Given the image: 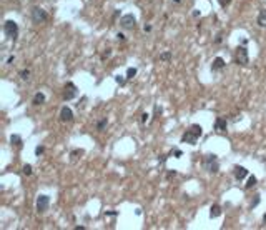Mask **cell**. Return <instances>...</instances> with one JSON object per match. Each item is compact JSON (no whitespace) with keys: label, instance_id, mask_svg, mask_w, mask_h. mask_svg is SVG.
<instances>
[{"label":"cell","instance_id":"6da1fadb","mask_svg":"<svg viewBox=\"0 0 266 230\" xmlns=\"http://www.w3.org/2000/svg\"><path fill=\"white\" fill-rule=\"evenodd\" d=\"M201 135H203V128H201V125L195 123V125H191V127L183 133L181 142H183V143H190V145H195V143L198 142V138L201 137Z\"/></svg>","mask_w":266,"mask_h":230},{"label":"cell","instance_id":"7a4b0ae2","mask_svg":"<svg viewBox=\"0 0 266 230\" xmlns=\"http://www.w3.org/2000/svg\"><path fill=\"white\" fill-rule=\"evenodd\" d=\"M4 32H5V35L8 37V38L15 40L17 35H18V25H17L13 20H7L5 23H4Z\"/></svg>","mask_w":266,"mask_h":230},{"label":"cell","instance_id":"3957f363","mask_svg":"<svg viewBox=\"0 0 266 230\" xmlns=\"http://www.w3.org/2000/svg\"><path fill=\"white\" fill-rule=\"evenodd\" d=\"M47 19H48V15H47V12L43 9H40V7H33L32 9V22L33 23H43Z\"/></svg>","mask_w":266,"mask_h":230},{"label":"cell","instance_id":"277c9868","mask_svg":"<svg viewBox=\"0 0 266 230\" xmlns=\"http://www.w3.org/2000/svg\"><path fill=\"white\" fill-rule=\"evenodd\" d=\"M203 165H205V169L208 170V172H213V174H216L218 169H220V165H218V159H216L215 153H213V155H206Z\"/></svg>","mask_w":266,"mask_h":230},{"label":"cell","instance_id":"5b68a950","mask_svg":"<svg viewBox=\"0 0 266 230\" xmlns=\"http://www.w3.org/2000/svg\"><path fill=\"white\" fill-rule=\"evenodd\" d=\"M135 25H137V19H135L132 14H127V15H123L122 19H120V27L125 28V30H133Z\"/></svg>","mask_w":266,"mask_h":230},{"label":"cell","instance_id":"8992f818","mask_svg":"<svg viewBox=\"0 0 266 230\" xmlns=\"http://www.w3.org/2000/svg\"><path fill=\"white\" fill-rule=\"evenodd\" d=\"M236 63H238V65H243V67H246L250 63L248 50H246L245 47H238V48H236Z\"/></svg>","mask_w":266,"mask_h":230},{"label":"cell","instance_id":"52a82bcc","mask_svg":"<svg viewBox=\"0 0 266 230\" xmlns=\"http://www.w3.org/2000/svg\"><path fill=\"white\" fill-rule=\"evenodd\" d=\"M48 207H50V197H48V195H40V197L37 199V210H38L40 214H43V212L48 210Z\"/></svg>","mask_w":266,"mask_h":230},{"label":"cell","instance_id":"ba28073f","mask_svg":"<svg viewBox=\"0 0 266 230\" xmlns=\"http://www.w3.org/2000/svg\"><path fill=\"white\" fill-rule=\"evenodd\" d=\"M77 93H78L77 85H75V83H72V82H66L65 92H63V98H65V100H72V98L77 97Z\"/></svg>","mask_w":266,"mask_h":230},{"label":"cell","instance_id":"9c48e42d","mask_svg":"<svg viewBox=\"0 0 266 230\" xmlns=\"http://www.w3.org/2000/svg\"><path fill=\"white\" fill-rule=\"evenodd\" d=\"M60 120H62V122H72V120H73L72 108H68V107L62 108V110H60Z\"/></svg>","mask_w":266,"mask_h":230},{"label":"cell","instance_id":"30bf717a","mask_svg":"<svg viewBox=\"0 0 266 230\" xmlns=\"http://www.w3.org/2000/svg\"><path fill=\"white\" fill-rule=\"evenodd\" d=\"M226 127H228V123H226V118L218 117V118L215 120V130H218L220 133L226 132Z\"/></svg>","mask_w":266,"mask_h":230},{"label":"cell","instance_id":"8fae6325","mask_svg":"<svg viewBox=\"0 0 266 230\" xmlns=\"http://www.w3.org/2000/svg\"><path fill=\"white\" fill-rule=\"evenodd\" d=\"M233 174H235V179L236 180H243L248 175V170L245 169V167H240V165H236L235 169H233Z\"/></svg>","mask_w":266,"mask_h":230},{"label":"cell","instance_id":"7c38bea8","mask_svg":"<svg viewBox=\"0 0 266 230\" xmlns=\"http://www.w3.org/2000/svg\"><path fill=\"white\" fill-rule=\"evenodd\" d=\"M223 67H225V60L221 57H216L213 60V63H211V70H221Z\"/></svg>","mask_w":266,"mask_h":230},{"label":"cell","instance_id":"4fadbf2b","mask_svg":"<svg viewBox=\"0 0 266 230\" xmlns=\"http://www.w3.org/2000/svg\"><path fill=\"white\" fill-rule=\"evenodd\" d=\"M221 215V207L220 205H211L210 209V217L211 219H216V217H220Z\"/></svg>","mask_w":266,"mask_h":230},{"label":"cell","instance_id":"5bb4252c","mask_svg":"<svg viewBox=\"0 0 266 230\" xmlns=\"http://www.w3.org/2000/svg\"><path fill=\"white\" fill-rule=\"evenodd\" d=\"M32 102H33V105H40V103H43V102H45V95H43L42 92L35 93V95H33V100H32Z\"/></svg>","mask_w":266,"mask_h":230},{"label":"cell","instance_id":"9a60e30c","mask_svg":"<svg viewBox=\"0 0 266 230\" xmlns=\"http://www.w3.org/2000/svg\"><path fill=\"white\" fill-rule=\"evenodd\" d=\"M258 25L260 27H266V10H261L260 15H258Z\"/></svg>","mask_w":266,"mask_h":230},{"label":"cell","instance_id":"2e32d148","mask_svg":"<svg viewBox=\"0 0 266 230\" xmlns=\"http://www.w3.org/2000/svg\"><path fill=\"white\" fill-rule=\"evenodd\" d=\"M10 142H12V145H15V147H22V138L18 137V135H12Z\"/></svg>","mask_w":266,"mask_h":230},{"label":"cell","instance_id":"e0dca14e","mask_svg":"<svg viewBox=\"0 0 266 230\" xmlns=\"http://www.w3.org/2000/svg\"><path fill=\"white\" fill-rule=\"evenodd\" d=\"M135 75H137V68H133V67H130V68L127 70V78L130 80V78H133Z\"/></svg>","mask_w":266,"mask_h":230},{"label":"cell","instance_id":"ac0fdd59","mask_svg":"<svg viewBox=\"0 0 266 230\" xmlns=\"http://www.w3.org/2000/svg\"><path fill=\"white\" fill-rule=\"evenodd\" d=\"M256 185V177L255 175H251L250 179H248V184H246V189H251V187H255Z\"/></svg>","mask_w":266,"mask_h":230},{"label":"cell","instance_id":"d6986e66","mask_svg":"<svg viewBox=\"0 0 266 230\" xmlns=\"http://www.w3.org/2000/svg\"><path fill=\"white\" fill-rule=\"evenodd\" d=\"M160 60H165V62L171 60V52H163V53L160 55Z\"/></svg>","mask_w":266,"mask_h":230},{"label":"cell","instance_id":"ffe728a7","mask_svg":"<svg viewBox=\"0 0 266 230\" xmlns=\"http://www.w3.org/2000/svg\"><path fill=\"white\" fill-rule=\"evenodd\" d=\"M107 118H103V120H100V122H98V125H97V130H100V132H102L103 128L107 127Z\"/></svg>","mask_w":266,"mask_h":230},{"label":"cell","instance_id":"44dd1931","mask_svg":"<svg viewBox=\"0 0 266 230\" xmlns=\"http://www.w3.org/2000/svg\"><path fill=\"white\" fill-rule=\"evenodd\" d=\"M22 172H23V174L25 175H32V165H23V169H22Z\"/></svg>","mask_w":266,"mask_h":230},{"label":"cell","instance_id":"7402d4cb","mask_svg":"<svg viewBox=\"0 0 266 230\" xmlns=\"http://www.w3.org/2000/svg\"><path fill=\"white\" fill-rule=\"evenodd\" d=\"M20 77L23 78V80H28V78H30V70H22L20 72Z\"/></svg>","mask_w":266,"mask_h":230},{"label":"cell","instance_id":"603a6c76","mask_svg":"<svg viewBox=\"0 0 266 230\" xmlns=\"http://www.w3.org/2000/svg\"><path fill=\"white\" fill-rule=\"evenodd\" d=\"M82 155H83V150H82V148H80V150H73V152H72V157H73V159H78V157H82Z\"/></svg>","mask_w":266,"mask_h":230},{"label":"cell","instance_id":"cb8c5ba5","mask_svg":"<svg viewBox=\"0 0 266 230\" xmlns=\"http://www.w3.org/2000/svg\"><path fill=\"white\" fill-rule=\"evenodd\" d=\"M43 150H45V148L42 147V145H38V147L35 148V155H37V157H40L42 153H43Z\"/></svg>","mask_w":266,"mask_h":230},{"label":"cell","instance_id":"d4e9b609","mask_svg":"<svg viewBox=\"0 0 266 230\" xmlns=\"http://www.w3.org/2000/svg\"><path fill=\"white\" fill-rule=\"evenodd\" d=\"M218 4H220L221 7H228L231 4V0H218Z\"/></svg>","mask_w":266,"mask_h":230},{"label":"cell","instance_id":"484cf974","mask_svg":"<svg viewBox=\"0 0 266 230\" xmlns=\"http://www.w3.org/2000/svg\"><path fill=\"white\" fill-rule=\"evenodd\" d=\"M115 80H117V83H120V85H123L125 83V78H123L122 75H118V77H115Z\"/></svg>","mask_w":266,"mask_h":230},{"label":"cell","instance_id":"4316f807","mask_svg":"<svg viewBox=\"0 0 266 230\" xmlns=\"http://www.w3.org/2000/svg\"><path fill=\"white\" fill-rule=\"evenodd\" d=\"M110 55H112V52H110V48H107V52H103L102 58H103V60H105V58H107V57H110Z\"/></svg>","mask_w":266,"mask_h":230},{"label":"cell","instance_id":"83f0119b","mask_svg":"<svg viewBox=\"0 0 266 230\" xmlns=\"http://www.w3.org/2000/svg\"><path fill=\"white\" fill-rule=\"evenodd\" d=\"M258 204H260V195H256V199L253 200V204H251V207H256Z\"/></svg>","mask_w":266,"mask_h":230},{"label":"cell","instance_id":"f1b7e54d","mask_svg":"<svg viewBox=\"0 0 266 230\" xmlns=\"http://www.w3.org/2000/svg\"><path fill=\"white\" fill-rule=\"evenodd\" d=\"M181 155H183V152H181V150H175V157H176V159H180Z\"/></svg>","mask_w":266,"mask_h":230},{"label":"cell","instance_id":"f546056e","mask_svg":"<svg viewBox=\"0 0 266 230\" xmlns=\"http://www.w3.org/2000/svg\"><path fill=\"white\" fill-rule=\"evenodd\" d=\"M146 120H148V113H143V115H141V122H146Z\"/></svg>","mask_w":266,"mask_h":230},{"label":"cell","instance_id":"4dcf8cb0","mask_svg":"<svg viewBox=\"0 0 266 230\" xmlns=\"http://www.w3.org/2000/svg\"><path fill=\"white\" fill-rule=\"evenodd\" d=\"M117 37H118V40H122V42H123V40H125V35H123V33H118V35H117Z\"/></svg>","mask_w":266,"mask_h":230},{"label":"cell","instance_id":"1f68e13d","mask_svg":"<svg viewBox=\"0 0 266 230\" xmlns=\"http://www.w3.org/2000/svg\"><path fill=\"white\" fill-rule=\"evenodd\" d=\"M175 175H176V172H175V170H173V172H170V174H168V179H171V177H175Z\"/></svg>","mask_w":266,"mask_h":230},{"label":"cell","instance_id":"d6a6232c","mask_svg":"<svg viewBox=\"0 0 266 230\" xmlns=\"http://www.w3.org/2000/svg\"><path fill=\"white\" fill-rule=\"evenodd\" d=\"M220 42H221V35H218V37L215 38V43H220Z\"/></svg>","mask_w":266,"mask_h":230},{"label":"cell","instance_id":"836d02e7","mask_svg":"<svg viewBox=\"0 0 266 230\" xmlns=\"http://www.w3.org/2000/svg\"><path fill=\"white\" fill-rule=\"evenodd\" d=\"M151 30V25H145V32H150Z\"/></svg>","mask_w":266,"mask_h":230},{"label":"cell","instance_id":"e575fe53","mask_svg":"<svg viewBox=\"0 0 266 230\" xmlns=\"http://www.w3.org/2000/svg\"><path fill=\"white\" fill-rule=\"evenodd\" d=\"M263 219H265V222H266V214H265V217H263Z\"/></svg>","mask_w":266,"mask_h":230},{"label":"cell","instance_id":"d590c367","mask_svg":"<svg viewBox=\"0 0 266 230\" xmlns=\"http://www.w3.org/2000/svg\"><path fill=\"white\" fill-rule=\"evenodd\" d=\"M175 2H176V4H178V2H180V0H175Z\"/></svg>","mask_w":266,"mask_h":230}]
</instances>
